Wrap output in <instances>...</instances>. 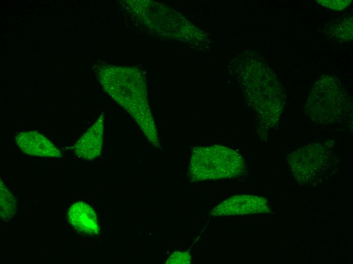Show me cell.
<instances>
[{
	"label": "cell",
	"instance_id": "cell-1",
	"mask_svg": "<svg viewBox=\"0 0 353 264\" xmlns=\"http://www.w3.org/2000/svg\"><path fill=\"white\" fill-rule=\"evenodd\" d=\"M244 169L240 154L224 146L213 145L193 150L188 175L192 182L221 180L237 177Z\"/></svg>",
	"mask_w": 353,
	"mask_h": 264
},
{
	"label": "cell",
	"instance_id": "cell-2",
	"mask_svg": "<svg viewBox=\"0 0 353 264\" xmlns=\"http://www.w3.org/2000/svg\"><path fill=\"white\" fill-rule=\"evenodd\" d=\"M137 79L104 77L102 83L107 91L131 114L153 145L159 146L155 123L148 106L145 86Z\"/></svg>",
	"mask_w": 353,
	"mask_h": 264
},
{
	"label": "cell",
	"instance_id": "cell-3",
	"mask_svg": "<svg viewBox=\"0 0 353 264\" xmlns=\"http://www.w3.org/2000/svg\"><path fill=\"white\" fill-rule=\"evenodd\" d=\"M327 153L318 145H311L293 152L289 156L292 173L298 181H305L313 177L326 164Z\"/></svg>",
	"mask_w": 353,
	"mask_h": 264
},
{
	"label": "cell",
	"instance_id": "cell-4",
	"mask_svg": "<svg viewBox=\"0 0 353 264\" xmlns=\"http://www.w3.org/2000/svg\"><path fill=\"white\" fill-rule=\"evenodd\" d=\"M267 200L252 195L232 196L219 204L209 212L212 216L263 213L269 212Z\"/></svg>",
	"mask_w": 353,
	"mask_h": 264
},
{
	"label": "cell",
	"instance_id": "cell-5",
	"mask_svg": "<svg viewBox=\"0 0 353 264\" xmlns=\"http://www.w3.org/2000/svg\"><path fill=\"white\" fill-rule=\"evenodd\" d=\"M17 145L24 153L33 156L60 157L61 151L46 137L36 131H24L15 137Z\"/></svg>",
	"mask_w": 353,
	"mask_h": 264
},
{
	"label": "cell",
	"instance_id": "cell-6",
	"mask_svg": "<svg viewBox=\"0 0 353 264\" xmlns=\"http://www.w3.org/2000/svg\"><path fill=\"white\" fill-rule=\"evenodd\" d=\"M104 119L101 116L74 145L75 154L79 157L91 160L101 152Z\"/></svg>",
	"mask_w": 353,
	"mask_h": 264
},
{
	"label": "cell",
	"instance_id": "cell-7",
	"mask_svg": "<svg viewBox=\"0 0 353 264\" xmlns=\"http://www.w3.org/2000/svg\"><path fill=\"white\" fill-rule=\"evenodd\" d=\"M67 219L69 223L79 232L90 236L97 235L99 226L93 209L83 202H77L69 208Z\"/></svg>",
	"mask_w": 353,
	"mask_h": 264
},
{
	"label": "cell",
	"instance_id": "cell-8",
	"mask_svg": "<svg viewBox=\"0 0 353 264\" xmlns=\"http://www.w3.org/2000/svg\"><path fill=\"white\" fill-rule=\"evenodd\" d=\"M0 187L1 219L8 221L16 213L17 200L2 181Z\"/></svg>",
	"mask_w": 353,
	"mask_h": 264
},
{
	"label": "cell",
	"instance_id": "cell-9",
	"mask_svg": "<svg viewBox=\"0 0 353 264\" xmlns=\"http://www.w3.org/2000/svg\"><path fill=\"white\" fill-rule=\"evenodd\" d=\"M191 261V256L188 252L175 251L173 252L167 259L165 263L178 264L190 263Z\"/></svg>",
	"mask_w": 353,
	"mask_h": 264
}]
</instances>
